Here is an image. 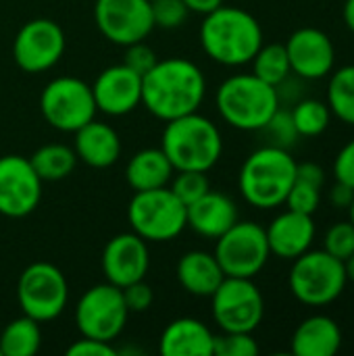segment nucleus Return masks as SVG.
I'll return each instance as SVG.
<instances>
[{
  "instance_id": "nucleus-41",
  "label": "nucleus",
  "mask_w": 354,
  "mask_h": 356,
  "mask_svg": "<svg viewBox=\"0 0 354 356\" xmlns=\"http://www.w3.org/2000/svg\"><path fill=\"white\" fill-rule=\"evenodd\" d=\"M296 179L307 181V184L323 190V186H325V169L319 163H311V161L298 163L296 165Z\"/></svg>"
},
{
  "instance_id": "nucleus-43",
  "label": "nucleus",
  "mask_w": 354,
  "mask_h": 356,
  "mask_svg": "<svg viewBox=\"0 0 354 356\" xmlns=\"http://www.w3.org/2000/svg\"><path fill=\"white\" fill-rule=\"evenodd\" d=\"M184 2H186L190 13H196V15H202V17L213 13L215 8H219L223 4V0H184Z\"/></svg>"
},
{
  "instance_id": "nucleus-42",
  "label": "nucleus",
  "mask_w": 354,
  "mask_h": 356,
  "mask_svg": "<svg viewBox=\"0 0 354 356\" xmlns=\"http://www.w3.org/2000/svg\"><path fill=\"white\" fill-rule=\"evenodd\" d=\"M354 200V190L351 186L342 184V181H336L330 190V202L340 209V211H348V207L353 204Z\"/></svg>"
},
{
  "instance_id": "nucleus-12",
  "label": "nucleus",
  "mask_w": 354,
  "mask_h": 356,
  "mask_svg": "<svg viewBox=\"0 0 354 356\" xmlns=\"http://www.w3.org/2000/svg\"><path fill=\"white\" fill-rule=\"evenodd\" d=\"M213 321L221 332L255 334L265 317V298L248 277H225L211 296Z\"/></svg>"
},
{
  "instance_id": "nucleus-1",
  "label": "nucleus",
  "mask_w": 354,
  "mask_h": 356,
  "mask_svg": "<svg viewBox=\"0 0 354 356\" xmlns=\"http://www.w3.org/2000/svg\"><path fill=\"white\" fill-rule=\"evenodd\" d=\"M207 96V77L188 58L171 56L142 75V106L161 121L196 113Z\"/></svg>"
},
{
  "instance_id": "nucleus-45",
  "label": "nucleus",
  "mask_w": 354,
  "mask_h": 356,
  "mask_svg": "<svg viewBox=\"0 0 354 356\" xmlns=\"http://www.w3.org/2000/svg\"><path fill=\"white\" fill-rule=\"evenodd\" d=\"M346 265V275H348V282H353L354 284V254L344 263Z\"/></svg>"
},
{
  "instance_id": "nucleus-39",
  "label": "nucleus",
  "mask_w": 354,
  "mask_h": 356,
  "mask_svg": "<svg viewBox=\"0 0 354 356\" xmlns=\"http://www.w3.org/2000/svg\"><path fill=\"white\" fill-rule=\"evenodd\" d=\"M119 350L113 342H102L94 338H79L71 346H67V356H117Z\"/></svg>"
},
{
  "instance_id": "nucleus-6",
  "label": "nucleus",
  "mask_w": 354,
  "mask_h": 356,
  "mask_svg": "<svg viewBox=\"0 0 354 356\" xmlns=\"http://www.w3.org/2000/svg\"><path fill=\"white\" fill-rule=\"evenodd\" d=\"M348 286L346 265L321 250H307L292 261L288 288L305 307H328L336 302Z\"/></svg>"
},
{
  "instance_id": "nucleus-46",
  "label": "nucleus",
  "mask_w": 354,
  "mask_h": 356,
  "mask_svg": "<svg viewBox=\"0 0 354 356\" xmlns=\"http://www.w3.org/2000/svg\"><path fill=\"white\" fill-rule=\"evenodd\" d=\"M348 219H351V223L354 225V200H353V204L348 207Z\"/></svg>"
},
{
  "instance_id": "nucleus-29",
  "label": "nucleus",
  "mask_w": 354,
  "mask_h": 356,
  "mask_svg": "<svg viewBox=\"0 0 354 356\" xmlns=\"http://www.w3.org/2000/svg\"><path fill=\"white\" fill-rule=\"evenodd\" d=\"M250 65H252V73L273 88H277L280 83H284L292 75V67H290L286 46L277 44V42L263 44L257 50V54L252 56Z\"/></svg>"
},
{
  "instance_id": "nucleus-23",
  "label": "nucleus",
  "mask_w": 354,
  "mask_h": 356,
  "mask_svg": "<svg viewBox=\"0 0 354 356\" xmlns=\"http://www.w3.org/2000/svg\"><path fill=\"white\" fill-rule=\"evenodd\" d=\"M215 334L194 317L171 321L161 338L159 353L163 356H213Z\"/></svg>"
},
{
  "instance_id": "nucleus-5",
  "label": "nucleus",
  "mask_w": 354,
  "mask_h": 356,
  "mask_svg": "<svg viewBox=\"0 0 354 356\" xmlns=\"http://www.w3.org/2000/svg\"><path fill=\"white\" fill-rule=\"evenodd\" d=\"M215 102L221 119L240 131H261L282 106L277 88L255 73H236L223 79Z\"/></svg>"
},
{
  "instance_id": "nucleus-9",
  "label": "nucleus",
  "mask_w": 354,
  "mask_h": 356,
  "mask_svg": "<svg viewBox=\"0 0 354 356\" xmlns=\"http://www.w3.org/2000/svg\"><path fill=\"white\" fill-rule=\"evenodd\" d=\"M40 113L50 127L75 134L98 113L92 86L73 75L50 79L40 94Z\"/></svg>"
},
{
  "instance_id": "nucleus-26",
  "label": "nucleus",
  "mask_w": 354,
  "mask_h": 356,
  "mask_svg": "<svg viewBox=\"0 0 354 356\" xmlns=\"http://www.w3.org/2000/svg\"><path fill=\"white\" fill-rule=\"evenodd\" d=\"M42 181L67 179L77 167V154L67 144H44L27 156Z\"/></svg>"
},
{
  "instance_id": "nucleus-32",
  "label": "nucleus",
  "mask_w": 354,
  "mask_h": 356,
  "mask_svg": "<svg viewBox=\"0 0 354 356\" xmlns=\"http://www.w3.org/2000/svg\"><path fill=\"white\" fill-rule=\"evenodd\" d=\"M323 250L346 263L354 254V225L348 221H336L323 234Z\"/></svg>"
},
{
  "instance_id": "nucleus-40",
  "label": "nucleus",
  "mask_w": 354,
  "mask_h": 356,
  "mask_svg": "<svg viewBox=\"0 0 354 356\" xmlns=\"http://www.w3.org/2000/svg\"><path fill=\"white\" fill-rule=\"evenodd\" d=\"M334 177L354 190V138L338 150L334 159Z\"/></svg>"
},
{
  "instance_id": "nucleus-13",
  "label": "nucleus",
  "mask_w": 354,
  "mask_h": 356,
  "mask_svg": "<svg viewBox=\"0 0 354 356\" xmlns=\"http://www.w3.org/2000/svg\"><path fill=\"white\" fill-rule=\"evenodd\" d=\"M67 48L63 27L46 17L21 25L13 40V60L25 73H44L56 67Z\"/></svg>"
},
{
  "instance_id": "nucleus-10",
  "label": "nucleus",
  "mask_w": 354,
  "mask_h": 356,
  "mask_svg": "<svg viewBox=\"0 0 354 356\" xmlns=\"http://www.w3.org/2000/svg\"><path fill=\"white\" fill-rule=\"evenodd\" d=\"M215 259L225 277L255 280L269 263L271 250L265 227L255 221H236L223 236L217 238Z\"/></svg>"
},
{
  "instance_id": "nucleus-36",
  "label": "nucleus",
  "mask_w": 354,
  "mask_h": 356,
  "mask_svg": "<svg viewBox=\"0 0 354 356\" xmlns=\"http://www.w3.org/2000/svg\"><path fill=\"white\" fill-rule=\"evenodd\" d=\"M261 131H267L269 138H271V144L273 146H280V148H290L300 138L298 131H296V127H294V121H292L290 111H284L282 106L275 111V115L269 119V123Z\"/></svg>"
},
{
  "instance_id": "nucleus-19",
  "label": "nucleus",
  "mask_w": 354,
  "mask_h": 356,
  "mask_svg": "<svg viewBox=\"0 0 354 356\" xmlns=\"http://www.w3.org/2000/svg\"><path fill=\"white\" fill-rule=\"evenodd\" d=\"M265 234L273 257L282 261H294L296 257L313 248V242L317 238V225L313 215L286 209L284 213L271 219V223L265 227Z\"/></svg>"
},
{
  "instance_id": "nucleus-27",
  "label": "nucleus",
  "mask_w": 354,
  "mask_h": 356,
  "mask_svg": "<svg viewBox=\"0 0 354 356\" xmlns=\"http://www.w3.org/2000/svg\"><path fill=\"white\" fill-rule=\"evenodd\" d=\"M42 346L40 323L27 315H21L4 325L0 332L2 356H33Z\"/></svg>"
},
{
  "instance_id": "nucleus-30",
  "label": "nucleus",
  "mask_w": 354,
  "mask_h": 356,
  "mask_svg": "<svg viewBox=\"0 0 354 356\" xmlns=\"http://www.w3.org/2000/svg\"><path fill=\"white\" fill-rule=\"evenodd\" d=\"M294 127L298 131L300 138H317L321 134L328 131V127L332 125V111L328 106V102L319 100V98H303L294 104V108L290 111Z\"/></svg>"
},
{
  "instance_id": "nucleus-3",
  "label": "nucleus",
  "mask_w": 354,
  "mask_h": 356,
  "mask_svg": "<svg viewBox=\"0 0 354 356\" xmlns=\"http://www.w3.org/2000/svg\"><path fill=\"white\" fill-rule=\"evenodd\" d=\"M296 161L288 148L273 144L252 150L240 167L238 188L242 198L261 211L277 209L296 179Z\"/></svg>"
},
{
  "instance_id": "nucleus-44",
  "label": "nucleus",
  "mask_w": 354,
  "mask_h": 356,
  "mask_svg": "<svg viewBox=\"0 0 354 356\" xmlns=\"http://www.w3.org/2000/svg\"><path fill=\"white\" fill-rule=\"evenodd\" d=\"M342 19H344V25L354 33V0H344Z\"/></svg>"
},
{
  "instance_id": "nucleus-8",
  "label": "nucleus",
  "mask_w": 354,
  "mask_h": 356,
  "mask_svg": "<svg viewBox=\"0 0 354 356\" xmlns=\"http://www.w3.org/2000/svg\"><path fill=\"white\" fill-rule=\"evenodd\" d=\"M17 302L23 315L38 323L58 319L69 302V284L65 273L46 261L27 265L17 280Z\"/></svg>"
},
{
  "instance_id": "nucleus-25",
  "label": "nucleus",
  "mask_w": 354,
  "mask_h": 356,
  "mask_svg": "<svg viewBox=\"0 0 354 356\" xmlns=\"http://www.w3.org/2000/svg\"><path fill=\"white\" fill-rule=\"evenodd\" d=\"M175 169L163 148H142L125 165V181L134 192L169 186Z\"/></svg>"
},
{
  "instance_id": "nucleus-21",
  "label": "nucleus",
  "mask_w": 354,
  "mask_h": 356,
  "mask_svg": "<svg viewBox=\"0 0 354 356\" xmlns=\"http://www.w3.org/2000/svg\"><path fill=\"white\" fill-rule=\"evenodd\" d=\"M73 150L77 161L92 169H108L121 156V138L108 123L98 121L96 117L75 131Z\"/></svg>"
},
{
  "instance_id": "nucleus-14",
  "label": "nucleus",
  "mask_w": 354,
  "mask_h": 356,
  "mask_svg": "<svg viewBox=\"0 0 354 356\" xmlns=\"http://www.w3.org/2000/svg\"><path fill=\"white\" fill-rule=\"evenodd\" d=\"M94 23L111 44L123 48L144 42L154 29L150 0H96Z\"/></svg>"
},
{
  "instance_id": "nucleus-4",
  "label": "nucleus",
  "mask_w": 354,
  "mask_h": 356,
  "mask_svg": "<svg viewBox=\"0 0 354 356\" xmlns=\"http://www.w3.org/2000/svg\"><path fill=\"white\" fill-rule=\"evenodd\" d=\"M161 148L175 171H211L223 154V136L204 115L190 113L167 121Z\"/></svg>"
},
{
  "instance_id": "nucleus-31",
  "label": "nucleus",
  "mask_w": 354,
  "mask_h": 356,
  "mask_svg": "<svg viewBox=\"0 0 354 356\" xmlns=\"http://www.w3.org/2000/svg\"><path fill=\"white\" fill-rule=\"evenodd\" d=\"M169 190L188 207L211 190V181L202 171H175L169 181Z\"/></svg>"
},
{
  "instance_id": "nucleus-18",
  "label": "nucleus",
  "mask_w": 354,
  "mask_h": 356,
  "mask_svg": "<svg viewBox=\"0 0 354 356\" xmlns=\"http://www.w3.org/2000/svg\"><path fill=\"white\" fill-rule=\"evenodd\" d=\"M92 94L98 113L123 117L142 104V75L127 65H111L98 73L92 83Z\"/></svg>"
},
{
  "instance_id": "nucleus-11",
  "label": "nucleus",
  "mask_w": 354,
  "mask_h": 356,
  "mask_svg": "<svg viewBox=\"0 0 354 356\" xmlns=\"http://www.w3.org/2000/svg\"><path fill=\"white\" fill-rule=\"evenodd\" d=\"M129 315L121 288L108 282L86 290L75 305L77 332L83 338L102 342H115L123 334Z\"/></svg>"
},
{
  "instance_id": "nucleus-33",
  "label": "nucleus",
  "mask_w": 354,
  "mask_h": 356,
  "mask_svg": "<svg viewBox=\"0 0 354 356\" xmlns=\"http://www.w3.org/2000/svg\"><path fill=\"white\" fill-rule=\"evenodd\" d=\"M259 344L252 334L246 332H221L215 334L213 356H257Z\"/></svg>"
},
{
  "instance_id": "nucleus-24",
  "label": "nucleus",
  "mask_w": 354,
  "mask_h": 356,
  "mask_svg": "<svg viewBox=\"0 0 354 356\" xmlns=\"http://www.w3.org/2000/svg\"><path fill=\"white\" fill-rule=\"evenodd\" d=\"M175 275L179 286L198 298H211L219 284L225 280V273L213 252L207 250H188L179 257Z\"/></svg>"
},
{
  "instance_id": "nucleus-17",
  "label": "nucleus",
  "mask_w": 354,
  "mask_h": 356,
  "mask_svg": "<svg viewBox=\"0 0 354 356\" xmlns=\"http://www.w3.org/2000/svg\"><path fill=\"white\" fill-rule=\"evenodd\" d=\"M284 46L292 73L300 79H323L336 67V46L319 27H300L292 31Z\"/></svg>"
},
{
  "instance_id": "nucleus-20",
  "label": "nucleus",
  "mask_w": 354,
  "mask_h": 356,
  "mask_svg": "<svg viewBox=\"0 0 354 356\" xmlns=\"http://www.w3.org/2000/svg\"><path fill=\"white\" fill-rule=\"evenodd\" d=\"M186 221L194 234L217 240L238 221V207L227 194L209 190L186 207Z\"/></svg>"
},
{
  "instance_id": "nucleus-35",
  "label": "nucleus",
  "mask_w": 354,
  "mask_h": 356,
  "mask_svg": "<svg viewBox=\"0 0 354 356\" xmlns=\"http://www.w3.org/2000/svg\"><path fill=\"white\" fill-rule=\"evenodd\" d=\"M288 209L296 211V213H305V215H315L317 209L321 207V188H315L307 181L294 179L286 202Z\"/></svg>"
},
{
  "instance_id": "nucleus-16",
  "label": "nucleus",
  "mask_w": 354,
  "mask_h": 356,
  "mask_svg": "<svg viewBox=\"0 0 354 356\" xmlns=\"http://www.w3.org/2000/svg\"><path fill=\"white\" fill-rule=\"evenodd\" d=\"M100 267L106 282L117 288H125L134 282L146 280V273L150 269L148 242L131 229L113 236L102 248Z\"/></svg>"
},
{
  "instance_id": "nucleus-22",
  "label": "nucleus",
  "mask_w": 354,
  "mask_h": 356,
  "mask_svg": "<svg viewBox=\"0 0 354 356\" xmlns=\"http://www.w3.org/2000/svg\"><path fill=\"white\" fill-rule=\"evenodd\" d=\"M344 336L336 319L328 315H311L298 323L290 338V353L296 356H336Z\"/></svg>"
},
{
  "instance_id": "nucleus-2",
  "label": "nucleus",
  "mask_w": 354,
  "mask_h": 356,
  "mask_svg": "<svg viewBox=\"0 0 354 356\" xmlns=\"http://www.w3.org/2000/svg\"><path fill=\"white\" fill-rule=\"evenodd\" d=\"M200 46L213 63L242 67L248 65L263 46V27L252 13L240 6L221 4L204 15L200 25Z\"/></svg>"
},
{
  "instance_id": "nucleus-34",
  "label": "nucleus",
  "mask_w": 354,
  "mask_h": 356,
  "mask_svg": "<svg viewBox=\"0 0 354 356\" xmlns=\"http://www.w3.org/2000/svg\"><path fill=\"white\" fill-rule=\"evenodd\" d=\"M150 10L154 27L161 29H177L190 17V10L184 0H150Z\"/></svg>"
},
{
  "instance_id": "nucleus-38",
  "label": "nucleus",
  "mask_w": 354,
  "mask_h": 356,
  "mask_svg": "<svg viewBox=\"0 0 354 356\" xmlns=\"http://www.w3.org/2000/svg\"><path fill=\"white\" fill-rule=\"evenodd\" d=\"M121 292H123V298H125V305H127L129 313H144L154 302V292L146 284V280L134 282V284L121 288Z\"/></svg>"
},
{
  "instance_id": "nucleus-28",
  "label": "nucleus",
  "mask_w": 354,
  "mask_h": 356,
  "mask_svg": "<svg viewBox=\"0 0 354 356\" xmlns=\"http://www.w3.org/2000/svg\"><path fill=\"white\" fill-rule=\"evenodd\" d=\"M328 106L336 119L354 127V65H344L330 73Z\"/></svg>"
},
{
  "instance_id": "nucleus-15",
  "label": "nucleus",
  "mask_w": 354,
  "mask_h": 356,
  "mask_svg": "<svg viewBox=\"0 0 354 356\" xmlns=\"http://www.w3.org/2000/svg\"><path fill=\"white\" fill-rule=\"evenodd\" d=\"M42 184L27 156H0V215L8 219L31 215L40 207Z\"/></svg>"
},
{
  "instance_id": "nucleus-7",
  "label": "nucleus",
  "mask_w": 354,
  "mask_h": 356,
  "mask_svg": "<svg viewBox=\"0 0 354 356\" xmlns=\"http://www.w3.org/2000/svg\"><path fill=\"white\" fill-rule=\"evenodd\" d=\"M127 223L129 229L148 244L171 242L188 227L186 204L169 190V186L134 192L127 204Z\"/></svg>"
},
{
  "instance_id": "nucleus-37",
  "label": "nucleus",
  "mask_w": 354,
  "mask_h": 356,
  "mask_svg": "<svg viewBox=\"0 0 354 356\" xmlns=\"http://www.w3.org/2000/svg\"><path fill=\"white\" fill-rule=\"evenodd\" d=\"M156 52L146 44V42H136L125 46V60L123 65H127L131 71L144 75L146 71H150L156 65Z\"/></svg>"
},
{
  "instance_id": "nucleus-47",
  "label": "nucleus",
  "mask_w": 354,
  "mask_h": 356,
  "mask_svg": "<svg viewBox=\"0 0 354 356\" xmlns=\"http://www.w3.org/2000/svg\"><path fill=\"white\" fill-rule=\"evenodd\" d=\"M0 356H2V353H0Z\"/></svg>"
}]
</instances>
